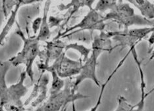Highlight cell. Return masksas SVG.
Instances as JSON below:
<instances>
[{
  "label": "cell",
  "mask_w": 154,
  "mask_h": 111,
  "mask_svg": "<svg viewBox=\"0 0 154 111\" xmlns=\"http://www.w3.org/2000/svg\"><path fill=\"white\" fill-rule=\"evenodd\" d=\"M92 51L90 57L83 63L82 67L80 73L76 76L75 81L72 84L73 91L76 92L79 86L85 80H91L97 87H100L101 84L96 75V67L97 59L101 53L105 51L110 53L113 51L111 39L108 36L104 31L100 32V35H97L94 38L92 42Z\"/></svg>",
  "instance_id": "6da1fadb"
},
{
  "label": "cell",
  "mask_w": 154,
  "mask_h": 111,
  "mask_svg": "<svg viewBox=\"0 0 154 111\" xmlns=\"http://www.w3.org/2000/svg\"><path fill=\"white\" fill-rule=\"evenodd\" d=\"M16 34L23 40V47L18 54L9 58V61L13 67H17L21 64L25 66V72L27 76L31 81L34 82L33 64L41 52L39 47V41L36 39V36L25 37L20 30H17Z\"/></svg>",
  "instance_id": "7a4b0ae2"
},
{
  "label": "cell",
  "mask_w": 154,
  "mask_h": 111,
  "mask_svg": "<svg viewBox=\"0 0 154 111\" xmlns=\"http://www.w3.org/2000/svg\"><path fill=\"white\" fill-rule=\"evenodd\" d=\"M104 21L111 20L127 30L132 25L154 27V20H149L142 15L134 13V11L128 3H119L103 16Z\"/></svg>",
  "instance_id": "3957f363"
},
{
  "label": "cell",
  "mask_w": 154,
  "mask_h": 111,
  "mask_svg": "<svg viewBox=\"0 0 154 111\" xmlns=\"http://www.w3.org/2000/svg\"><path fill=\"white\" fill-rule=\"evenodd\" d=\"M71 78L65 81L63 89L54 94H51L46 100L35 111H60L66 107L68 104L75 103L76 100L86 99L89 96L75 92L72 89Z\"/></svg>",
  "instance_id": "277c9868"
},
{
  "label": "cell",
  "mask_w": 154,
  "mask_h": 111,
  "mask_svg": "<svg viewBox=\"0 0 154 111\" xmlns=\"http://www.w3.org/2000/svg\"><path fill=\"white\" fill-rule=\"evenodd\" d=\"M106 28V24L103 20V16H101L99 12L96 11L94 9L90 10V12L84 17L83 19L77 25L71 26L66 29L55 38V40L61 39L66 34L72 31H83V30H99L103 32Z\"/></svg>",
  "instance_id": "5b68a950"
},
{
  "label": "cell",
  "mask_w": 154,
  "mask_h": 111,
  "mask_svg": "<svg viewBox=\"0 0 154 111\" xmlns=\"http://www.w3.org/2000/svg\"><path fill=\"white\" fill-rule=\"evenodd\" d=\"M83 65L82 58L79 60H72L66 56V51H64L51 66L57 72L59 76L61 78H70L76 76Z\"/></svg>",
  "instance_id": "8992f818"
},
{
  "label": "cell",
  "mask_w": 154,
  "mask_h": 111,
  "mask_svg": "<svg viewBox=\"0 0 154 111\" xmlns=\"http://www.w3.org/2000/svg\"><path fill=\"white\" fill-rule=\"evenodd\" d=\"M136 65H137L138 71L140 77V91L141 96L139 102L135 105H132L128 102V100L123 96H119L118 98L117 106L115 111H145V100L146 97V82L144 80V74L141 66V61L138 58H136L134 60Z\"/></svg>",
  "instance_id": "52a82bcc"
},
{
  "label": "cell",
  "mask_w": 154,
  "mask_h": 111,
  "mask_svg": "<svg viewBox=\"0 0 154 111\" xmlns=\"http://www.w3.org/2000/svg\"><path fill=\"white\" fill-rule=\"evenodd\" d=\"M43 72L35 84L32 92L26 101L24 106H30L34 108L41 106L46 100L48 95V85L50 82L49 76Z\"/></svg>",
  "instance_id": "ba28073f"
},
{
  "label": "cell",
  "mask_w": 154,
  "mask_h": 111,
  "mask_svg": "<svg viewBox=\"0 0 154 111\" xmlns=\"http://www.w3.org/2000/svg\"><path fill=\"white\" fill-rule=\"evenodd\" d=\"M27 74L25 70L20 74L19 80L11 86L8 87V95H7V103L23 104L21 99L25 96L29 89L24 85V81L26 79Z\"/></svg>",
  "instance_id": "9c48e42d"
},
{
  "label": "cell",
  "mask_w": 154,
  "mask_h": 111,
  "mask_svg": "<svg viewBox=\"0 0 154 111\" xmlns=\"http://www.w3.org/2000/svg\"><path fill=\"white\" fill-rule=\"evenodd\" d=\"M46 44V50L44 52L45 59L43 64L45 65H49L50 62H54L65 51L63 50H65L66 45L59 39H54L52 41H48Z\"/></svg>",
  "instance_id": "30bf717a"
},
{
  "label": "cell",
  "mask_w": 154,
  "mask_h": 111,
  "mask_svg": "<svg viewBox=\"0 0 154 111\" xmlns=\"http://www.w3.org/2000/svg\"><path fill=\"white\" fill-rule=\"evenodd\" d=\"M131 51H132V47L131 48H129V50L128 51L127 53H126L125 56L122 57V59L119 61V62L118 64L116 66V67H115L114 70L112 71V72L110 74V75L108 76L106 80L103 83L102 85H101V86H100L101 90H100V93L99 96H98V98H97V101L95 104V105H94L93 107H92V108L90 109V110L89 111H97V110H98L99 107L101 104V100H102V98H103L105 89H106L107 85L109 84V82L111 80V79L113 78V76L115 75V74L117 73V72L119 71V69L121 68V67H122V65L124 64L126 60H127V58H128V57L131 53ZM72 108H73V111H75V103H72Z\"/></svg>",
  "instance_id": "8fae6325"
},
{
  "label": "cell",
  "mask_w": 154,
  "mask_h": 111,
  "mask_svg": "<svg viewBox=\"0 0 154 111\" xmlns=\"http://www.w3.org/2000/svg\"><path fill=\"white\" fill-rule=\"evenodd\" d=\"M10 61H0V105H4L7 103L8 86L6 84V75L11 67Z\"/></svg>",
  "instance_id": "7c38bea8"
},
{
  "label": "cell",
  "mask_w": 154,
  "mask_h": 111,
  "mask_svg": "<svg viewBox=\"0 0 154 111\" xmlns=\"http://www.w3.org/2000/svg\"><path fill=\"white\" fill-rule=\"evenodd\" d=\"M38 67L43 72L47 71L50 72L51 75L52 83L50 90V95L54 94V93L60 92L61 89H63L65 85V81L63 80V78L59 77L57 72L51 65H45L43 63H40L38 64Z\"/></svg>",
  "instance_id": "4fadbf2b"
},
{
  "label": "cell",
  "mask_w": 154,
  "mask_h": 111,
  "mask_svg": "<svg viewBox=\"0 0 154 111\" xmlns=\"http://www.w3.org/2000/svg\"><path fill=\"white\" fill-rule=\"evenodd\" d=\"M51 0H47L45 3L43 16L42 17V22L40 28L39 30L36 39L39 41H44L48 40L50 37L51 32L50 30V26L48 22V15L49 12V9L51 5Z\"/></svg>",
  "instance_id": "5bb4252c"
},
{
  "label": "cell",
  "mask_w": 154,
  "mask_h": 111,
  "mask_svg": "<svg viewBox=\"0 0 154 111\" xmlns=\"http://www.w3.org/2000/svg\"><path fill=\"white\" fill-rule=\"evenodd\" d=\"M127 1L136 7L145 18L149 20L154 19V5L148 0H127Z\"/></svg>",
  "instance_id": "9a60e30c"
},
{
  "label": "cell",
  "mask_w": 154,
  "mask_h": 111,
  "mask_svg": "<svg viewBox=\"0 0 154 111\" xmlns=\"http://www.w3.org/2000/svg\"><path fill=\"white\" fill-rule=\"evenodd\" d=\"M96 0H71V2L69 3L66 5H61L59 6V8L61 10H65L69 8H72L71 15L69 16V18L73 14L76 13L78 10L84 7H87L90 9V10L93 9V4Z\"/></svg>",
  "instance_id": "2e32d148"
},
{
  "label": "cell",
  "mask_w": 154,
  "mask_h": 111,
  "mask_svg": "<svg viewBox=\"0 0 154 111\" xmlns=\"http://www.w3.org/2000/svg\"><path fill=\"white\" fill-rule=\"evenodd\" d=\"M21 7V5L19 4H17L15 7V8L13 10L11 13V15H10L9 18L8 19V21H7L5 26L3 27L2 29V31L0 33V46L2 45L3 41H4L5 38L6 36H8V34L10 32V30H11L12 27L13 26L14 24L16 22V18H17V12H18L19 8Z\"/></svg>",
  "instance_id": "e0dca14e"
},
{
  "label": "cell",
  "mask_w": 154,
  "mask_h": 111,
  "mask_svg": "<svg viewBox=\"0 0 154 111\" xmlns=\"http://www.w3.org/2000/svg\"><path fill=\"white\" fill-rule=\"evenodd\" d=\"M69 50H76L79 52L80 54V57H81L82 59L83 63L88 59L90 56V54L91 53V51H92V50L91 49L87 48L85 46H82V45H79L77 43L66 45L65 51H68Z\"/></svg>",
  "instance_id": "ac0fdd59"
},
{
  "label": "cell",
  "mask_w": 154,
  "mask_h": 111,
  "mask_svg": "<svg viewBox=\"0 0 154 111\" xmlns=\"http://www.w3.org/2000/svg\"><path fill=\"white\" fill-rule=\"evenodd\" d=\"M117 5V0H98L94 9L97 12L104 13L107 10L113 9Z\"/></svg>",
  "instance_id": "d6986e66"
},
{
  "label": "cell",
  "mask_w": 154,
  "mask_h": 111,
  "mask_svg": "<svg viewBox=\"0 0 154 111\" xmlns=\"http://www.w3.org/2000/svg\"><path fill=\"white\" fill-rule=\"evenodd\" d=\"M41 22H42V17H38V18L36 19L33 21L32 28L34 35L38 32V31L40 30Z\"/></svg>",
  "instance_id": "ffe728a7"
},
{
  "label": "cell",
  "mask_w": 154,
  "mask_h": 111,
  "mask_svg": "<svg viewBox=\"0 0 154 111\" xmlns=\"http://www.w3.org/2000/svg\"><path fill=\"white\" fill-rule=\"evenodd\" d=\"M39 1L40 0H17V4H19L22 6L24 5L32 4V3H36Z\"/></svg>",
  "instance_id": "44dd1931"
},
{
  "label": "cell",
  "mask_w": 154,
  "mask_h": 111,
  "mask_svg": "<svg viewBox=\"0 0 154 111\" xmlns=\"http://www.w3.org/2000/svg\"><path fill=\"white\" fill-rule=\"evenodd\" d=\"M153 58H154V50L153 51V52H152V55H151V56H150V57H149V61H151V60H152Z\"/></svg>",
  "instance_id": "7402d4cb"
},
{
  "label": "cell",
  "mask_w": 154,
  "mask_h": 111,
  "mask_svg": "<svg viewBox=\"0 0 154 111\" xmlns=\"http://www.w3.org/2000/svg\"><path fill=\"white\" fill-rule=\"evenodd\" d=\"M0 111H6L4 109V107L2 105H0Z\"/></svg>",
  "instance_id": "603a6c76"
},
{
  "label": "cell",
  "mask_w": 154,
  "mask_h": 111,
  "mask_svg": "<svg viewBox=\"0 0 154 111\" xmlns=\"http://www.w3.org/2000/svg\"><path fill=\"white\" fill-rule=\"evenodd\" d=\"M66 110V107H65V108H64L63 109H62L61 110H60V111H65Z\"/></svg>",
  "instance_id": "cb8c5ba5"
},
{
  "label": "cell",
  "mask_w": 154,
  "mask_h": 111,
  "mask_svg": "<svg viewBox=\"0 0 154 111\" xmlns=\"http://www.w3.org/2000/svg\"><path fill=\"white\" fill-rule=\"evenodd\" d=\"M24 111H30V110H26V109H25Z\"/></svg>",
  "instance_id": "d4e9b609"
}]
</instances>
